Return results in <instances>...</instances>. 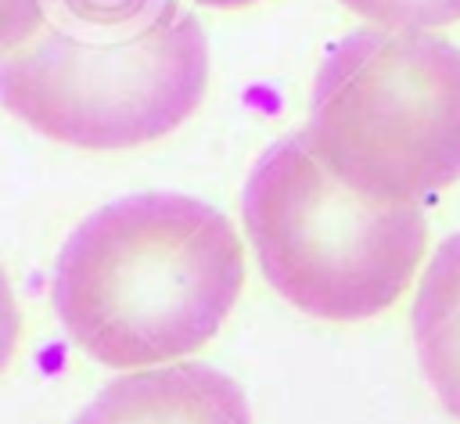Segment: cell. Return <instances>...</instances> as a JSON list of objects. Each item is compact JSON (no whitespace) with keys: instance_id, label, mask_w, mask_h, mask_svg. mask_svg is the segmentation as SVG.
I'll return each instance as SVG.
<instances>
[{"instance_id":"6","label":"cell","mask_w":460,"mask_h":424,"mask_svg":"<svg viewBox=\"0 0 460 424\" xmlns=\"http://www.w3.org/2000/svg\"><path fill=\"white\" fill-rule=\"evenodd\" d=\"M413 341L431 392L460 420V234H449L420 273Z\"/></svg>"},{"instance_id":"7","label":"cell","mask_w":460,"mask_h":424,"mask_svg":"<svg viewBox=\"0 0 460 424\" xmlns=\"http://www.w3.org/2000/svg\"><path fill=\"white\" fill-rule=\"evenodd\" d=\"M388 32H428L460 22V0H338Z\"/></svg>"},{"instance_id":"1","label":"cell","mask_w":460,"mask_h":424,"mask_svg":"<svg viewBox=\"0 0 460 424\" xmlns=\"http://www.w3.org/2000/svg\"><path fill=\"white\" fill-rule=\"evenodd\" d=\"M244 248L230 219L187 194H126L61 244L50 305L65 334L115 370L169 367L230 316Z\"/></svg>"},{"instance_id":"2","label":"cell","mask_w":460,"mask_h":424,"mask_svg":"<svg viewBox=\"0 0 460 424\" xmlns=\"http://www.w3.org/2000/svg\"><path fill=\"white\" fill-rule=\"evenodd\" d=\"M208 83V43L176 0H72L4 54V108L47 140L115 151L172 133Z\"/></svg>"},{"instance_id":"8","label":"cell","mask_w":460,"mask_h":424,"mask_svg":"<svg viewBox=\"0 0 460 424\" xmlns=\"http://www.w3.org/2000/svg\"><path fill=\"white\" fill-rule=\"evenodd\" d=\"M205 7H244V4H255V0H198Z\"/></svg>"},{"instance_id":"5","label":"cell","mask_w":460,"mask_h":424,"mask_svg":"<svg viewBox=\"0 0 460 424\" xmlns=\"http://www.w3.org/2000/svg\"><path fill=\"white\" fill-rule=\"evenodd\" d=\"M72 424H252V410L230 374L169 363L108 381Z\"/></svg>"},{"instance_id":"3","label":"cell","mask_w":460,"mask_h":424,"mask_svg":"<svg viewBox=\"0 0 460 424\" xmlns=\"http://www.w3.org/2000/svg\"><path fill=\"white\" fill-rule=\"evenodd\" d=\"M302 133L349 190L417 205L460 180V47L388 29L338 40L313 79Z\"/></svg>"},{"instance_id":"4","label":"cell","mask_w":460,"mask_h":424,"mask_svg":"<svg viewBox=\"0 0 460 424\" xmlns=\"http://www.w3.org/2000/svg\"><path fill=\"white\" fill-rule=\"evenodd\" d=\"M241 216L270 287L316 320H370L395 305L428 241L420 205L349 190L305 133L259 155Z\"/></svg>"}]
</instances>
